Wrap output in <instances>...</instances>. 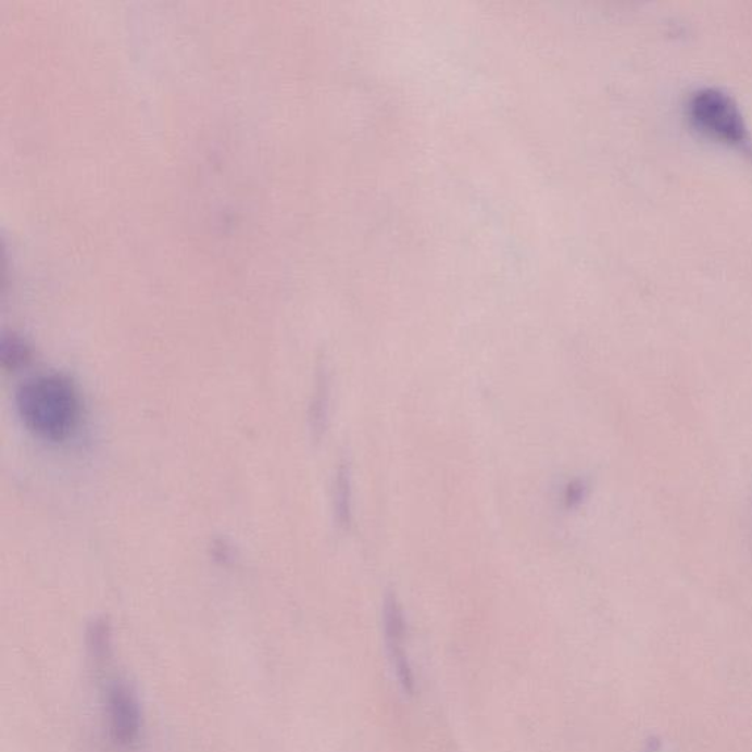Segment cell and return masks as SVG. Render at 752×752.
I'll return each mask as SVG.
<instances>
[{
	"mask_svg": "<svg viewBox=\"0 0 752 752\" xmlns=\"http://www.w3.org/2000/svg\"><path fill=\"white\" fill-rule=\"evenodd\" d=\"M15 403L25 428L48 441L73 436L82 417L77 388L60 374L27 379L16 391Z\"/></svg>",
	"mask_w": 752,
	"mask_h": 752,
	"instance_id": "6da1fadb",
	"label": "cell"
},
{
	"mask_svg": "<svg viewBox=\"0 0 752 752\" xmlns=\"http://www.w3.org/2000/svg\"><path fill=\"white\" fill-rule=\"evenodd\" d=\"M689 110L693 121L704 131L716 134L726 140H742L745 137L741 112L730 96L716 89H703L692 96Z\"/></svg>",
	"mask_w": 752,
	"mask_h": 752,
	"instance_id": "7a4b0ae2",
	"label": "cell"
},
{
	"mask_svg": "<svg viewBox=\"0 0 752 752\" xmlns=\"http://www.w3.org/2000/svg\"><path fill=\"white\" fill-rule=\"evenodd\" d=\"M384 638L397 680L403 691L415 692V676L408 654V622L396 592L387 591L383 605Z\"/></svg>",
	"mask_w": 752,
	"mask_h": 752,
	"instance_id": "3957f363",
	"label": "cell"
},
{
	"mask_svg": "<svg viewBox=\"0 0 752 752\" xmlns=\"http://www.w3.org/2000/svg\"><path fill=\"white\" fill-rule=\"evenodd\" d=\"M106 714L112 742L125 750L136 745L141 732V710L127 684L116 680L108 688Z\"/></svg>",
	"mask_w": 752,
	"mask_h": 752,
	"instance_id": "277c9868",
	"label": "cell"
},
{
	"mask_svg": "<svg viewBox=\"0 0 752 752\" xmlns=\"http://www.w3.org/2000/svg\"><path fill=\"white\" fill-rule=\"evenodd\" d=\"M352 467L344 459L338 463L336 478H334V513H336L337 525L341 529L347 530L352 525Z\"/></svg>",
	"mask_w": 752,
	"mask_h": 752,
	"instance_id": "5b68a950",
	"label": "cell"
},
{
	"mask_svg": "<svg viewBox=\"0 0 752 752\" xmlns=\"http://www.w3.org/2000/svg\"><path fill=\"white\" fill-rule=\"evenodd\" d=\"M329 397H331V379L327 365L317 367L315 394L311 406L312 431L316 438L324 436L328 425Z\"/></svg>",
	"mask_w": 752,
	"mask_h": 752,
	"instance_id": "8992f818",
	"label": "cell"
},
{
	"mask_svg": "<svg viewBox=\"0 0 752 752\" xmlns=\"http://www.w3.org/2000/svg\"><path fill=\"white\" fill-rule=\"evenodd\" d=\"M89 649L96 660H104L110 655L111 630L103 619L95 621L89 629Z\"/></svg>",
	"mask_w": 752,
	"mask_h": 752,
	"instance_id": "52a82bcc",
	"label": "cell"
},
{
	"mask_svg": "<svg viewBox=\"0 0 752 752\" xmlns=\"http://www.w3.org/2000/svg\"><path fill=\"white\" fill-rule=\"evenodd\" d=\"M30 361V350L23 341L15 337L3 338L2 363L7 369H18Z\"/></svg>",
	"mask_w": 752,
	"mask_h": 752,
	"instance_id": "ba28073f",
	"label": "cell"
}]
</instances>
